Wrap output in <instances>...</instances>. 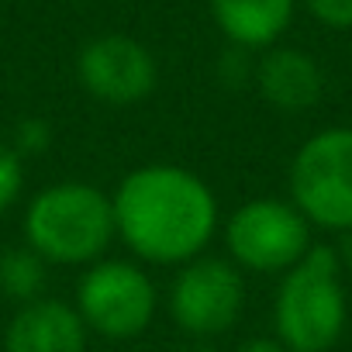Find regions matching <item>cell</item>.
Returning <instances> with one entry per match:
<instances>
[{"label":"cell","instance_id":"cell-1","mask_svg":"<svg viewBox=\"0 0 352 352\" xmlns=\"http://www.w3.org/2000/svg\"><path fill=\"white\" fill-rule=\"evenodd\" d=\"M111 204L118 239L148 266H184L204 256L221 225L208 180L176 162L135 166L121 176Z\"/></svg>","mask_w":352,"mask_h":352},{"label":"cell","instance_id":"cell-2","mask_svg":"<svg viewBox=\"0 0 352 352\" xmlns=\"http://www.w3.org/2000/svg\"><path fill=\"white\" fill-rule=\"evenodd\" d=\"M25 245H32L49 266H90L107 256L118 239L114 204L94 184L63 180L38 190L25 211Z\"/></svg>","mask_w":352,"mask_h":352},{"label":"cell","instance_id":"cell-3","mask_svg":"<svg viewBox=\"0 0 352 352\" xmlns=\"http://www.w3.org/2000/svg\"><path fill=\"white\" fill-rule=\"evenodd\" d=\"M349 300L342 283V259L331 245L311 252L280 276L273 300V328L287 352H331L345 335Z\"/></svg>","mask_w":352,"mask_h":352},{"label":"cell","instance_id":"cell-4","mask_svg":"<svg viewBox=\"0 0 352 352\" xmlns=\"http://www.w3.org/2000/svg\"><path fill=\"white\" fill-rule=\"evenodd\" d=\"M290 201L324 232H352V128L331 124L314 131L290 159Z\"/></svg>","mask_w":352,"mask_h":352},{"label":"cell","instance_id":"cell-5","mask_svg":"<svg viewBox=\"0 0 352 352\" xmlns=\"http://www.w3.org/2000/svg\"><path fill=\"white\" fill-rule=\"evenodd\" d=\"M228 259L242 273L283 276L311 252V221L280 197H252L225 221Z\"/></svg>","mask_w":352,"mask_h":352},{"label":"cell","instance_id":"cell-6","mask_svg":"<svg viewBox=\"0 0 352 352\" xmlns=\"http://www.w3.org/2000/svg\"><path fill=\"white\" fill-rule=\"evenodd\" d=\"M73 307L80 311L87 331L111 342H128L152 324L159 290L142 263L104 256L83 270Z\"/></svg>","mask_w":352,"mask_h":352},{"label":"cell","instance_id":"cell-7","mask_svg":"<svg viewBox=\"0 0 352 352\" xmlns=\"http://www.w3.org/2000/svg\"><path fill=\"white\" fill-rule=\"evenodd\" d=\"M245 311V273L221 256H197L184 263L169 287L173 324L194 335L214 338L235 328Z\"/></svg>","mask_w":352,"mask_h":352},{"label":"cell","instance_id":"cell-8","mask_svg":"<svg viewBox=\"0 0 352 352\" xmlns=\"http://www.w3.org/2000/svg\"><path fill=\"white\" fill-rule=\"evenodd\" d=\"M76 80L94 100L107 107H135L155 90L159 66L148 45L114 32V35H97L80 49Z\"/></svg>","mask_w":352,"mask_h":352},{"label":"cell","instance_id":"cell-9","mask_svg":"<svg viewBox=\"0 0 352 352\" xmlns=\"http://www.w3.org/2000/svg\"><path fill=\"white\" fill-rule=\"evenodd\" d=\"M87 342L80 311L56 297L21 304L4 328V352H87Z\"/></svg>","mask_w":352,"mask_h":352},{"label":"cell","instance_id":"cell-10","mask_svg":"<svg viewBox=\"0 0 352 352\" xmlns=\"http://www.w3.org/2000/svg\"><path fill=\"white\" fill-rule=\"evenodd\" d=\"M252 80H256L259 97L273 111H283V114H304L324 94V73L318 59L290 45L266 49L252 69Z\"/></svg>","mask_w":352,"mask_h":352},{"label":"cell","instance_id":"cell-11","mask_svg":"<svg viewBox=\"0 0 352 352\" xmlns=\"http://www.w3.org/2000/svg\"><path fill=\"white\" fill-rule=\"evenodd\" d=\"M218 32L242 52H266L287 35L297 0H208Z\"/></svg>","mask_w":352,"mask_h":352},{"label":"cell","instance_id":"cell-12","mask_svg":"<svg viewBox=\"0 0 352 352\" xmlns=\"http://www.w3.org/2000/svg\"><path fill=\"white\" fill-rule=\"evenodd\" d=\"M45 283H49V263L32 245L0 252V294L11 297L18 307L45 297Z\"/></svg>","mask_w":352,"mask_h":352},{"label":"cell","instance_id":"cell-13","mask_svg":"<svg viewBox=\"0 0 352 352\" xmlns=\"http://www.w3.org/2000/svg\"><path fill=\"white\" fill-rule=\"evenodd\" d=\"M25 194V155L11 145L0 142V214L11 211Z\"/></svg>","mask_w":352,"mask_h":352},{"label":"cell","instance_id":"cell-14","mask_svg":"<svg viewBox=\"0 0 352 352\" xmlns=\"http://www.w3.org/2000/svg\"><path fill=\"white\" fill-rule=\"evenodd\" d=\"M11 145H14L25 159L42 155V152H49V145H52V124H49L45 118H25V121H18Z\"/></svg>","mask_w":352,"mask_h":352},{"label":"cell","instance_id":"cell-15","mask_svg":"<svg viewBox=\"0 0 352 352\" xmlns=\"http://www.w3.org/2000/svg\"><path fill=\"white\" fill-rule=\"evenodd\" d=\"M307 14L331 28V32H352V0H304Z\"/></svg>","mask_w":352,"mask_h":352},{"label":"cell","instance_id":"cell-16","mask_svg":"<svg viewBox=\"0 0 352 352\" xmlns=\"http://www.w3.org/2000/svg\"><path fill=\"white\" fill-rule=\"evenodd\" d=\"M235 352H287V345L280 338H249L242 342Z\"/></svg>","mask_w":352,"mask_h":352},{"label":"cell","instance_id":"cell-17","mask_svg":"<svg viewBox=\"0 0 352 352\" xmlns=\"http://www.w3.org/2000/svg\"><path fill=\"white\" fill-rule=\"evenodd\" d=\"M338 259H342V270L349 266L352 270V232H342V249H335Z\"/></svg>","mask_w":352,"mask_h":352}]
</instances>
